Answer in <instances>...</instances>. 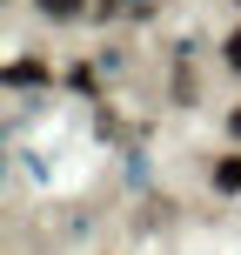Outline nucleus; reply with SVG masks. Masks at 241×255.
<instances>
[{
	"label": "nucleus",
	"instance_id": "f03ea898",
	"mask_svg": "<svg viewBox=\"0 0 241 255\" xmlns=\"http://www.w3.org/2000/svg\"><path fill=\"white\" fill-rule=\"evenodd\" d=\"M215 188L221 195H241V154H221V161H215Z\"/></svg>",
	"mask_w": 241,
	"mask_h": 255
},
{
	"label": "nucleus",
	"instance_id": "39448f33",
	"mask_svg": "<svg viewBox=\"0 0 241 255\" xmlns=\"http://www.w3.org/2000/svg\"><path fill=\"white\" fill-rule=\"evenodd\" d=\"M228 134H235V141H241V108H235V115H228Z\"/></svg>",
	"mask_w": 241,
	"mask_h": 255
},
{
	"label": "nucleus",
	"instance_id": "f257e3e1",
	"mask_svg": "<svg viewBox=\"0 0 241 255\" xmlns=\"http://www.w3.org/2000/svg\"><path fill=\"white\" fill-rule=\"evenodd\" d=\"M7 81H13V88H27V81H34V88H40V81H47V61H40V54H20V61L7 67Z\"/></svg>",
	"mask_w": 241,
	"mask_h": 255
},
{
	"label": "nucleus",
	"instance_id": "20e7f679",
	"mask_svg": "<svg viewBox=\"0 0 241 255\" xmlns=\"http://www.w3.org/2000/svg\"><path fill=\"white\" fill-rule=\"evenodd\" d=\"M221 61H228L235 74H241V27H235V34H228V47H221Z\"/></svg>",
	"mask_w": 241,
	"mask_h": 255
},
{
	"label": "nucleus",
	"instance_id": "7ed1b4c3",
	"mask_svg": "<svg viewBox=\"0 0 241 255\" xmlns=\"http://www.w3.org/2000/svg\"><path fill=\"white\" fill-rule=\"evenodd\" d=\"M47 20H74V13H87V0H34Z\"/></svg>",
	"mask_w": 241,
	"mask_h": 255
}]
</instances>
